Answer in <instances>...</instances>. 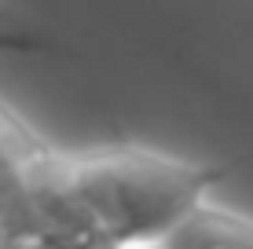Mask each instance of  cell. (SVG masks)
Listing matches in <instances>:
<instances>
[{"label":"cell","mask_w":253,"mask_h":249,"mask_svg":"<svg viewBox=\"0 0 253 249\" xmlns=\"http://www.w3.org/2000/svg\"><path fill=\"white\" fill-rule=\"evenodd\" d=\"M51 143L0 99V249H51Z\"/></svg>","instance_id":"7a4b0ae2"},{"label":"cell","mask_w":253,"mask_h":249,"mask_svg":"<svg viewBox=\"0 0 253 249\" xmlns=\"http://www.w3.org/2000/svg\"><path fill=\"white\" fill-rule=\"evenodd\" d=\"M0 48H15V51H41V48H44V40L30 37V33H19V30H7V26L0 22Z\"/></svg>","instance_id":"277c9868"},{"label":"cell","mask_w":253,"mask_h":249,"mask_svg":"<svg viewBox=\"0 0 253 249\" xmlns=\"http://www.w3.org/2000/svg\"><path fill=\"white\" fill-rule=\"evenodd\" d=\"M228 169L172 154L110 143L92 150H59V202L74 249L154 246L206 202Z\"/></svg>","instance_id":"6da1fadb"},{"label":"cell","mask_w":253,"mask_h":249,"mask_svg":"<svg viewBox=\"0 0 253 249\" xmlns=\"http://www.w3.org/2000/svg\"><path fill=\"white\" fill-rule=\"evenodd\" d=\"M162 249H253V220L206 198L162 238Z\"/></svg>","instance_id":"3957f363"}]
</instances>
